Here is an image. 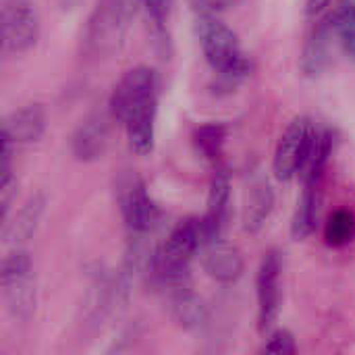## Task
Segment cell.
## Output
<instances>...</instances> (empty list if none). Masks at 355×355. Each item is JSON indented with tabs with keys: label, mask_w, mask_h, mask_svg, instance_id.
I'll list each match as a JSON object with an SVG mask.
<instances>
[{
	"label": "cell",
	"mask_w": 355,
	"mask_h": 355,
	"mask_svg": "<svg viewBox=\"0 0 355 355\" xmlns=\"http://www.w3.org/2000/svg\"><path fill=\"white\" fill-rule=\"evenodd\" d=\"M160 79L156 69L139 64L129 69L114 85L108 110L125 127L129 148L137 156H150L156 139Z\"/></svg>",
	"instance_id": "obj_1"
},
{
	"label": "cell",
	"mask_w": 355,
	"mask_h": 355,
	"mask_svg": "<svg viewBox=\"0 0 355 355\" xmlns=\"http://www.w3.org/2000/svg\"><path fill=\"white\" fill-rule=\"evenodd\" d=\"M196 33L208 64L218 75V87H237L252 71L248 56L241 50L237 33L218 19V15L196 17Z\"/></svg>",
	"instance_id": "obj_2"
},
{
	"label": "cell",
	"mask_w": 355,
	"mask_h": 355,
	"mask_svg": "<svg viewBox=\"0 0 355 355\" xmlns=\"http://www.w3.org/2000/svg\"><path fill=\"white\" fill-rule=\"evenodd\" d=\"M141 0H98L83 33V48L92 56L114 54L129 31Z\"/></svg>",
	"instance_id": "obj_3"
},
{
	"label": "cell",
	"mask_w": 355,
	"mask_h": 355,
	"mask_svg": "<svg viewBox=\"0 0 355 355\" xmlns=\"http://www.w3.org/2000/svg\"><path fill=\"white\" fill-rule=\"evenodd\" d=\"M200 248H204L202 220L185 218L177 223L162 248L156 252L152 275L168 289L183 285L187 279L189 264Z\"/></svg>",
	"instance_id": "obj_4"
},
{
	"label": "cell",
	"mask_w": 355,
	"mask_h": 355,
	"mask_svg": "<svg viewBox=\"0 0 355 355\" xmlns=\"http://www.w3.org/2000/svg\"><path fill=\"white\" fill-rule=\"evenodd\" d=\"M0 285L6 312L19 322H29L35 312V277L25 250H15L2 260Z\"/></svg>",
	"instance_id": "obj_5"
},
{
	"label": "cell",
	"mask_w": 355,
	"mask_h": 355,
	"mask_svg": "<svg viewBox=\"0 0 355 355\" xmlns=\"http://www.w3.org/2000/svg\"><path fill=\"white\" fill-rule=\"evenodd\" d=\"M316 135L318 129L306 116H297L289 123V127L283 131L277 144L272 158V173L279 181H291L295 175L304 171L312 154Z\"/></svg>",
	"instance_id": "obj_6"
},
{
	"label": "cell",
	"mask_w": 355,
	"mask_h": 355,
	"mask_svg": "<svg viewBox=\"0 0 355 355\" xmlns=\"http://www.w3.org/2000/svg\"><path fill=\"white\" fill-rule=\"evenodd\" d=\"M2 46L8 54H25L40 40V15L29 0H8L0 17Z\"/></svg>",
	"instance_id": "obj_7"
},
{
	"label": "cell",
	"mask_w": 355,
	"mask_h": 355,
	"mask_svg": "<svg viewBox=\"0 0 355 355\" xmlns=\"http://www.w3.org/2000/svg\"><path fill=\"white\" fill-rule=\"evenodd\" d=\"M119 187L121 212L131 235H148L150 231H154V227L160 220V208L150 198L144 181L133 175L123 179Z\"/></svg>",
	"instance_id": "obj_8"
},
{
	"label": "cell",
	"mask_w": 355,
	"mask_h": 355,
	"mask_svg": "<svg viewBox=\"0 0 355 355\" xmlns=\"http://www.w3.org/2000/svg\"><path fill=\"white\" fill-rule=\"evenodd\" d=\"M281 272H283V260L277 250H270L264 254L258 279H256V293H258V329L262 335H266L272 324L279 318L281 310Z\"/></svg>",
	"instance_id": "obj_9"
},
{
	"label": "cell",
	"mask_w": 355,
	"mask_h": 355,
	"mask_svg": "<svg viewBox=\"0 0 355 355\" xmlns=\"http://www.w3.org/2000/svg\"><path fill=\"white\" fill-rule=\"evenodd\" d=\"M110 110L89 112L71 137V152L79 162H94L104 156L110 141Z\"/></svg>",
	"instance_id": "obj_10"
},
{
	"label": "cell",
	"mask_w": 355,
	"mask_h": 355,
	"mask_svg": "<svg viewBox=\"0 0 355 355\" xmlns=\"http://www.w3.org/2000/svg\"><path fill=\"white\" fill-rule=\"evenodd\" d=\"M202 266H204V272L220 285L237 283L245 270V262H243L239 248L223 239H214L204 245Z\"/></svg>",
	"instance_id": "obj_11"
},
{
	"label": "cell",
	"mask_w": 355,
	"mask_h": 355,
	"mask_svg": "<svg viewBox=\"0 0 355 355\" xmlns=\"http://www.w3.org/2000/svg\"><path fill=\"white\" fill-rule=\"evenodd\" d=\"M229 204H231V179L227 171L218 168L210 183L206 214L200 218L204 245L214 239H223V231L227 227V216H229Z\"/></svg>",
	"instance_id": "obj_12"
},
{
	"label": "cell",
	"mask_w": 355,
	"mask_h": 355,
	"mask_svg": "<svg viewBox=\"0 0 355 355\" xmlns=\"http://www.w3.org/2000/svg\"><path fill=\"white\" fill-rule=\"evenodd\" d=\"M337 35L335 29V12L327 15L312 29L304 52H302V71L308 77H318L331 62V44Z\"/></svg>",
	"instance_id": "obj_13"
},
{
	"label": "cell",
	"mask_w": 355,
	"mask_h": 355,
	"mask_svg": "<svg viewBox=\"0 0 355 355\" xmlns=\"http://www.w3.org/2000/svg\"><path fill=\"white\" fill-rule=\"evenodd\" d=\"M46 131V110L42 104H27L12 110L2 121V135L12 139V144L37 141Z\"/></svg>",
	"instance_id": "obj_14"
},
{
	"label": "cell",
	"mask_w": 355,
	"mask_h": 355,
	"mask_svg": "<svg viewBox=\"0 0 355 355\" xmlns=\"http://www.w3.org/2000/svg\"><path fill=\"white\" fill-rule=\"evenodd\" d=\"M171 314L175 322L185 331H198L208 320V308L185 283L173 287L171 293Z\"/></svg>",
	"instance_id": "obj_15"
},
{
	"label": "cell",
	"mask_w": 355,
	"mask_h": 355,
	"mask_svg": "<svg viewBox=\"0 0 355 355\" xmlns=\"http://www.w3.org/2000/svg\"><path fill=\"white\" fill-rule=\"evenodd\" d=\"M275 208V191L272 187L260 179L256 181L248 196H245V206H243V229L250 235L260 233V229L264 227V223L268 220L270 212Z\"/></svg>",
	"instance_id": "obj_16"
},
{
	"label": "cell",
	"mask_w": 355,
	"mask_h": 355,
	"mask_svg": "<svg viewBox=\"0 0 355 355\" xmlns=\"http://www.w3.org/2000/svg\"><path fill=\"white\" fill-rule=\"evenodd\" d=\"M46 208V198L44 193H33L25 206L19 210V214L15 216L12 223H4V239L12 245L25 243L27 239H31V235L37 231L40 218L44 214Z\"/></svg>",
	"instance_id": "obj_17"
},
{
	"label": "cell",
	"mask_w": 355,
	"mask_h": 355,
	"mask_svg": "<svg viewBox=\"0 0 355 355\" xmlns=\"http://www.w3.org/2000/svg\"><path fill=\"white\" fill-rule=\"evenodd\" d=\"M318 206H320V183H306L304 196L297 204L291 223V235L295 241H306L316 231Z\"/></svg>",
	"instance_id": "obj_18"
},
{
	"label": "cell",
	"mask_w": 355,
	"mask_h": 355,
	"mask_svg": "<svg viewBox=\"0 0 355 355\" xmlns=\"http://www.w3.org/2000/svg\"><path fill=\"white\" fill-rule=\"evenodd\" d=\"M173 4H175V0H141V6H144L152 37H154V44L160 50H166V52L171 48L168 19H171V12H173Z\"/></svg>",
	"instance_id": "obj_19"
},
{
	"label": "cell",
	"mask_w": 355,
	"mask_h": 355,
	"mask_svg": "<svg viewBox=\"0 0 355 355\" xmlns=\"http://www.w3.org/2000/svg\"><path fill=\"white\" fill-rule=\"evenodd\" d=\"M229 129L223 123H206L193 131V146L202 158L208 162H218L223 156V148L227 144Z\"/></svg>",
	"instance_id": "obj_20"
},
{
	"label": "cell",
	"mask_w": 355,
	"mask_h": 355,
	"mask_svg": "<svg viewBox=\"0 0 355 355\" xmlns=\"http://www.w3.org/2000/svg\"><path fill=\"white\" fill-rule=\"evenodd\" d=\"M324 239L331 248H345L355 239V214L352 210H337L331 214Z\"/></svg>",
	"instance_id": "obj_21"
},
{
	"label": "cell",
	"mask_w": 355,
	"mask_h": 355,
	"mask_svg": "<svg viewBox=\"0 0 355 355\" xmlns=\"http://www.w3.org/2000/svg\"><path fill=\"white\" fill-rule=\"evenodd\" d=\"M335 29L345 54L355 58V8H339L335 12Z\"/></svg>",
	"instance_id": "obj_22"
},
{
	"label": "cell",
	"mask_w": 355,
	"mask_h": 355,
	"mask_svg": "<svg viewBox=\"0 0 355 355\" xmlns=\"http://www.w3.org/2000/svg\"><path fill=\"white\" fill-rule=\"evenodd\" d=\"M262 352L272 355H293L297 352L295 337H293L287 329H279V331H275V333L268 337V341L264 343Z\"/></svg>",
	"instance_id": "obj_23"
},
{
	"label": "cell",
	"mask_w": 355,
	"mask_h": 355,
	"mask_svg": "<svg viewBox=\"0 0 355 355\" xmlns=\"http://www.w3.org/2000/svg\"><path fill=\"white\" fill-rule=\"evenodd\" d=\"M237 2L241 0H189V6L196 12V17H202V15H218L235 6Z\"/></svg>",
	"instance_id": "obj_24"
},
{
	"label": "cell",
	"mask_w": 355,
	"mask_h": 355,
	"mask_svg": "<svg viewBox=\"0 0 355 355\" xmlns=\"http://www.w3.org/2000/svg\"><path fill=\"white\" fill-rule=\"evenodd\" d=\"M329 4H331V0H308L306 12H308L310 17H316V15H320Z\"/></svg>",
	"instance_id": "obj_25"
},
{
	"label": "cell",
	"mask_w": 355,
	"mask_h": 355,
	"mask_svg": "<svg viewBox=\"0 0 355 355\" xmlns=\"http://www.w3.org/2000/svg\"><path fill=\"white\" fill-rule=\"evenodd\" d=\"M60 4H62V8H73L79 4V0H60Z\"/></svg>",
	"instance_id": "obj_26"
},
{
	"label": "cell",
	"mask_w": 355,
	"mask_h": 355,
	"mask_svg": "<svg viewBox=\"0 0 355 355\" xmlns=\"http://www.w3.org/2000/svg\"><path fill=\"white\" fill-rule=\"evenodd\" d=\"M339 8H355V0H341Z\"/></svg>",
	"instance_id": "obj_27"
}]
</instances>
